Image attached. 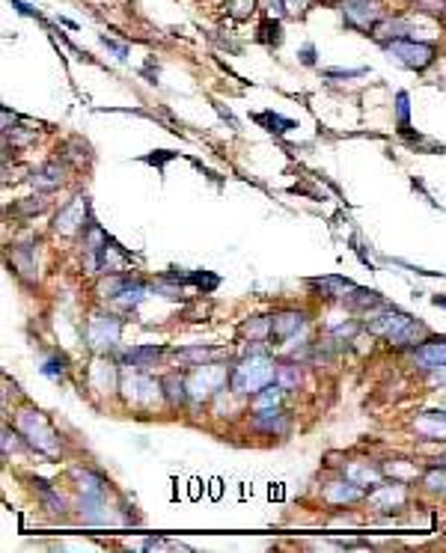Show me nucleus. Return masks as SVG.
Segmentation results:
<instances>
[{
	"mask_svg": "<svg viewBox=\"0 0 446 553\" xmlns=\"http://www.w3.org/2000/svg\"><path fill=\"white\" fill-rule=\"evenodd\" d=\"M369 319H372L369 331L384 336V339H390L393 345H413V343H420V339L426 336V324L423 321L399 313V309H393V307H381V313H372Z\"/></svg>",
	"mask_w": 446,
	"mask_h": 553,
	"instance_id": "nucleus-1",
	"label": "nucleus"
},
{
	"mask_svg": "<svg viewBox=\"0 0 446 553\" xmlns=\"http://www.w3.org/2000/svg\"><path fill=\"white\" fill-rule=\"evenodd\" d=\"M274 378H277V363L271 360L262 348H253L247 357L233 369L229 387H233L235 393H253L256 396L259 390H265Z\"/></svg>",
	"mask_w": 446,
	"mask_h": 553,
	"instance_id": "nucleus-2",
	"label": "nucleus"
},
{
	"mask_svg": "<svg viewBox=\"0 0 446 553\" xmlns=\"http://www.w3.org/2000/svg\"><path fill=\"white\" fill-rule=\"evenodd\" d=\"M18 432L27 437V444L36 452H42V456H57V452H60V437L54 434L48 420L42 417L39 410H24L18 417Z\"/></svg>",
	"mask_w": 446,
	"mask_h": 553,
	"instance_id": "nucleus-3",
	"label": "nucleus"
},
{
	"mask_svg": "<svg viewBox=\"0 0 446 553\" xmlns=\"http://www.w3.org/2000/svg\"><path fill=\"white\" fill-rule=\"evenodd\" d=\"M384 48L390 51V57L399 66L413 69V72L428 69L435 63V54H438V48L431 45V42H411V39H393V42H387Z\"/></svg>",
	"mask_w": 446,
	"mask_h": 553,
	"instance_id": "nucleus-4",
	"label": "nucleus"
},
{
	"mask_svg": "<svg viewBox=\"0 0 446 553\" xmlns=\"http://www.w3.org/2000/svg\"><path fill=\"white\" fill-rule=\"evenodd\" d=\"M226 384V366L221 363H199V369L188 378V390L194 399H209Z\"/></svg>",
	"mask_w": 446,
	"mask_h": 553,
	"instance_id": "nucleus-5",
	"label": "nucleus"
},
{
	"mask_svg": "<svg viewBox=\"0 0 446 553\" xmlns=\"http://www.w3.org/2000/svg\"><path fill=\"white\" fill-rule=\"evenodd\" d=\"M119 333H122V321L117 316H95L90 319V328H86V339L95 351H107L119 343Z\"/></svg>",
	"mask_w": 446,
	"mask_h": 553,
	"instance_id": "nucleus-6",
	"label": "nucleus"
},
{
	"mask_svg": "<svg viewBox=\"0 0 446 553\" xmlns=\"http://www.w3.org/2000/svg\"><path fill=\"white\" fill-rule=\"evenodd\" d=\"M342 18L354 30H372L381 21V9L375 0H342Z\"/></svg>",
	"mask_w": 446,
	"mask_h": 553,
	"instance_id": "nucleus-7",
	"label": "nucleus"
},
{
	"mask_svg": "<svg viewBox=\"0 0 446 553\" xmlns=\"http://www.w3.org/2000/svg\"><path fill=\"white\" fill-rule=\"evenodd\" d=\"M86 208H90L86 196H78L75 203H69L66 208H60V215L54 218V230L63 232V235H75L78 230H83V226H90L93 218L86 215Z\"/></svg>",
	"mask_w": 446,
	"mask_h": 553,
	"instance_id": "nucleus-8",
	"label": "nucleus"
},
{
	"mask_svg": "<svg viewBox=\"0 0 446 553\" xmlns=\"http://www.w3.org/2000/svg\"><path fill=\"white\" fill-rule=\"evenodd\" d=\"M411 357L420 369H426V372H435L438 366H446V336L428 339V343H423L420 348L411 351Z\"/></svg>",
	"mask_w": 446,
	"mask_h": 553,
	"instance_id": "nucleus-9",
	"label": "nucleus"
},
{
	"mask_svg": "<svg viewBox=\"0 0 446 553\" xmlns=\"http://www.w3.org/2000/svg\"><path fill=\"white\" fill-rule=\"evenodd\" d=\"M304 328H307V316L304 313H280V316L271 319V339H277V343H289V339H295Z\"/></svg>",
	"mask_w": 446,
	"mask_h": 553,
	"instance_id": "nucleus-10",
	"label": "nucleus"
},
{
	"mask_svg": "<svg viewBox=\"0 0 446 553\" xmlns=\"http://www.w3.org/2000/svg\"><path fill=\"white\" fill-rule=\"evenodd\" d=\"M253 425L268 432V434H286L289 432V420H286V414L280 408H259L256 417H253Z\"/></svg>",
	"mask_w": 446,
	"mask_h": 553,
	"instance_id": "nucleus-11",
	"label": "nucleus"
},
{
	"mask_svg": "<svg viewBox=\"0 0 446 553\" xmlns=\"http://www.w3.org/2000/svg\"><path fill=\"white\" fill-rule=\"evenodd\" d=\"M128 390V399H134V402H152L158 393H161L164 384H158V381H152L149 375H134V378H128L125 384Z\"/></svg>",
	"mask_w": 446,
	"mask_h": 553,
	"instance_id": "nucleus-12",
	"label": "nucleus"
},
{
	"mask_svg": "<svg viewBox=\"0 0 446 553\" xmlns=\"http://www.w3.org/2000/svg\"><path fill=\"white\" fill-rule=\"evenodd\" d=\"M310 286L312 289H319L324 297H342V301H345V297H348L357 286H354V283L351 280H345V277H322V280H310Z\"/></svg>",
	"mask_w": 446,
	"mask_h": 553,
	"instance_id": "nucleus-13",
	"label": "nucleus"
},
{
	"mask_svg": "<svg viewBox=\"0 0 446 553\" xmlns=\"http://www.w3.org/2000/svg\"><path fill=\"white\" fill-rule=\"evenodd\" d=\"M416 432H423L431 441L446 437V410H426V414L416 420Z\"/></svg>",
	"mask_w": 446,
	"mask_h": 553,
	"instance_id": "nucleus-14",
	"label": "nucleus"
},
{
	"mask_svg": "<svg viewBox=\"0 0 446 553\" xmlns=\"http://www.w3.org/2000/svg\"><path fill=\"white\" fill-rule=\"evenodd\" d=\"M324 497L330 503H354L363 497V488H360V482H334V485H327Z\"/></svg>",
	"mask_w": 446,
	"mask_h": 553,
	"instance_id": "nucleus-15",
	"label": "nucleus"
},
{
	"mask_svg": "<svg viewBox=\"0 0 446 553\" xmlns=\"http://www.w3.org/2000/svg\"><path fill=\"white\" fill-rule=\"evenodd\" d=\"M158 357H161V348L158 345H143V348H128L122 354V363H131V369H149Z\"/></svg>",
	"mask_w": 446,
	"mask_h": 553,
	"instance_id": "nucleus-16",
	"label": "nucleus"
},
{
	"mask_svg": "<svg viewBox=\"0 0 446 553\" xmlns=\"http://www.w3.org/2000/svg\"><path fill=\"white\" fill-rule=\"evenodd\" d=\"M33 188H39V191H54V188H60V182H63V167L60 164H45L39 170V173H33Z\"/></svg>",
	"mask_w": 446,
	"mask_h": 553,
	"instance_id": "nucleus-17",
	"label": "nucleus"
},
{
	"mask_svg": "<svg viewBox=\"0 0 446 553\" xmlns=\"http://www.w3.org/2000/svg\"><path fill=\"white\" fill-rule=\"evenodd\" d=\"M12 265L18 268V274L24 280H36V259H33L30 244H18L16 250H12Z\"/></svg>",
	"mask_w": 446,
	"mask_h": 553,
	"instance_id": "nucleus-18",
	"label": "nucleus"
},
{
	"mask_svg": "<svg viewBox=\"0 0 446 553\" xmlns=\"http://www.w3.org/2000/svg\"><path fill=\"white\" fill-rule=\"evenodd\" d=\"M167 280H176V283H191V286H199L203 292L218 289V283H221V277L206 274V271H194V274H167Z\"/></svg>",
	"mask_w": 446,
	"mask_h": 553,
	"instance_id": "nucleus-19",
	"label": "nucleus"
},
{
	"mask_svg": "<svg viewBox=\"0 0 446 553\" xmlns=\"http://www.w3.org/2000/svg\"><path fill=\"white\" fill-rule=\"evenodd\" d=\"M161 384L167 387V399H170V405H182V402H188V396H191V390H188V381H182L179 375H170V378H164Z\"/></svg>",
	"mask_w": 446,
	"mask_h": 553,
	"instance_id": "nucleus-20",
	"label": "nucleus"
},
{
	"mask_svg": "<svg viewBox=\"0 0 446 553\" xmlns=\"http://www.w3.org/2000/svg\"><path fill=\"white\" fill-rule=\"evenodd\" d=\"M256 122H259V125H265L268 131H277V134H286V131H292V129H295V122H292V119L280 117V113H271V110L259 113Z\"/></svg>",
	"mask_w": 446,
	"mask_h": 553,
	"instance_id": "nucleus-21",
	"label": "nucleus"
},
{
	"mask_svg": "<svg viewBox=\"0 0 446 553\" xmlns=\"http://www.w3.org/2000/svg\"><path fill=\"white\" fill-rule=\"evenodd\" d=\"M277 384L283 387V390H295L298 384H300V369L295 366V363H280L277 366Z\"/></svg>",
	"mask_w": 446,
	"mask_h": 553,
	"instance_id": "nucleus-22",
	"label": "nucleus"
},
{
	"mask_svg": "<svg viewBox=\"0 0 446 553\" xmlns=\"http://www.w3.org/2000/svg\"><path fill=\"white\" fill-rule=\"evenodd\" d=\"M280 396H283V387L277 384V387H265V390H259L256 393V408H277V402H280Z\"/></svg>",
	"mask_w": 446,
	"mask_h": 553,
	"instance_id": "nucleus-23",
	"label": "nucleus"
},
{
	"mask_svg": "<svg viewBox=\"0 0 446 553\" xmlns=\"http://www.w3.org/2000/svg\"><path fill=\"white\" fill-rule=\"evenodd\" d=\"M396 113H399V129L408 131L411 125V105H408V93H399L396 95Z\"/></svg>",
	"mask_w": 446,
	"mask_h": 553,
	"instance_id": "nucleus-24",
	"label": "nucleus"
},
{
	"mask_svg": "<svg viewBox=\"0 0 446 553\" xmlns=\"http://www.w3.org/2000/svg\"><path fill=\"white\" fill-rule=\"evenodd\" d=\"M42 375H48V378H63V375H66V357L54 354V357L45 360V366H42Z\"/></svg>",
	"mask_w": 446,
	"mask_h": 553,
	"instance_id": "nucleus-25",
	"label": "nucleus"
},
{
	"mask_svg": "<svg viewBox=\"0 0 446 553\" xmlns=\"http://www.w3.org/2000/svg\"><path fill=\"white\" fill-rule=\"evenodd\" d=\"M218 348H184V351H179V357H184V360H209V357H218Z\"/></svg>",
	"mask_w": 446,
	"mask_h": 553,
	"instance_id": "nucleus-26",
	"label": "nucleus"
},
{
	"mask_svg": "<svg viewBox=\"0 0 446 553\" xmlns=\"http://www.w3.org/2000/svg\"><path fill=\"white\" fill-rule=\"evenodd\" d=\"M426 485H428L431 491L446 494V470H431V473L426 476Z\"/></svg>",
	"mask_w": 446,
	"mask_h": 553,
	"instance_id": "nucleus-27",
	"label": "nucleus"
},
{
	"mask_svg": "<svg viewBox=\"0 0 446 553\" xmlns=\"http://www.w3.org/2000/svg\"><path fill=\"white\" fill-rule=\"evenodd\" d=\"M229 12H233L235 18H247L253 12V0H229Z\"/></svg>",
	"mask_w": 446,
	"mask_h": 553,
	"instance_id": "nucleus-28",
	"label": "nucleus"
},
{
	"mask_svg": "<svg viewBox=\"0 0 446 553\" xmlns=\"http://www.w3.org/2000/svg\"><path fill=\"white\" fill-rule=\"evenodd\" d=\"M170 158H176V152L161 149V152H155V155H143V161H146V164H155V167H164Z\"/></svg>",
	"mask_w": 446,
	"mask_h": 553,
	"instance_id": "nucleus-29",
	"label": "nucleus"
},
{
	"mask_svg": "<svg viewBox=\"0 0 446 553\" xmlns=\"http://www.w3.org/2000/svg\"><path fill=\"white\" fill-rule=\"evenodd\" d=\"M366 72H369V69H345V72H342V69H330V72H324V75L327 78H360Z\"/></svg>",
	"mask_w": 446,
	"mask_h": 553,
	"instance_id": "nucleus-30",
	"label": "nucleus"
},
{
	"mask_svg": "<svg viewBox=\"0 0 446 553\" xmlns=\"http://www.w3.org/2000/svg\"><path fill=\"white\" fill-rule=\"evenodd\" d=\"M265 9L271 12V18H280L283 16V12H286V4H283V0H265Z\"/></svg>",
	"mask_w": 446,
	"mask_h": 553,
	"instance_id": "nucleus-31",
	"label": "nucleus"
},
{
	"mask_svg": "<svg viewBox=\"0 0 446 553\" xmlns=\"http://www.w3.org/2000/svg\"><path fill=\"white\" fill-rule=\"evenodd\" d=\"M298 57H300V63H304V66H312V63H315V48H312V45H307V48L300 51Z\"/></svg>",
	"mask_w": 446,
	"mask_h": 553,
	"instance_id": "nucleus-32",
	"label": "nucleus"
},
{
	"mask_svg": "<svg viewBox=\"0 0 446 553\" xmlns=\"http://www.w3.org/2000/svg\"><path fill=\"white\" fill-rule=\"evenodd\" d=\"M12 4L18 6V12H21V16H33V6H27L24 0H12Z\"/></svg>",
	"mask_w": 446,
	"mask_h": 553,
	"instance_id": "nucleus-33",
	"label": "nucleus"
},
{
	"mask_svg": "<svg viewBox=\"0 0 446 553\" xmlns=\"http://www.w3.org/2000/svg\"><path fill=\"white\" fill-rule=\"evenodd\" d=\"M283 497V488L280 485H271V500H280Z\"/></svg>",
	"mask_w": 446,
	"mask_h": 553,
	"instance_id": "nucleus-34",
	"label": "nucleus"
},
{
	"mask_svg": "<svg viewBox=\"0 0 446 553\" xmlns=\"http://www.w3.org/2000/svg\"><path fill=\"white\" fill-rule=\"evenodd\" d=\"M196 497H199V482L194 479V482H191V500H196Z\"/></svg>",
	"mask_w": 446,
	"mask_h": 553,
	"instance_id": "nucleus-35",
	"label": "nucleus"
},
{
	"mask_svg": "<svg viewBox=\"0 0 446 553\" xmlns=\"http://www.w3.org/2000/svg\"><path fill=\"white\" fill-rule=\"evenodd\" d=\"M431 304H435V307H446V297L443 295H435V297H431Z\"/></svg>",
	"mask_w": 446,
	"mask_h": 553,
	"instance_id": "nucleus-36",
	"label": "nucleus"
}]
</instances>
